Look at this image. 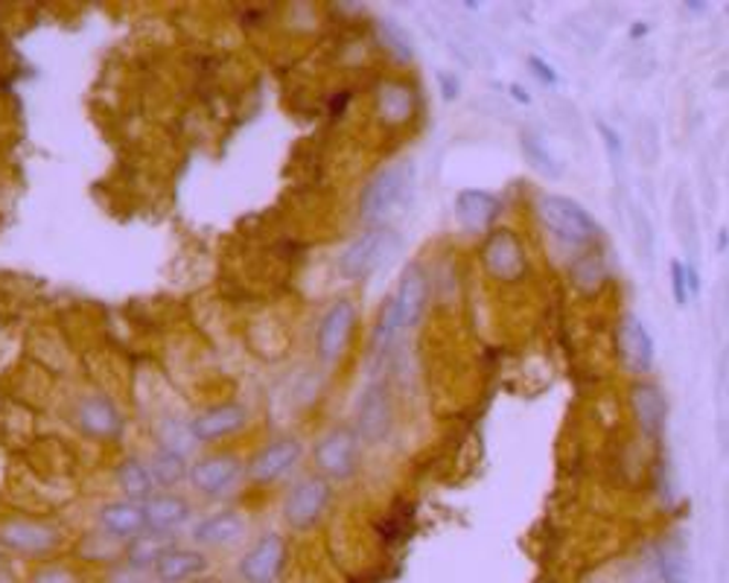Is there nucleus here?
I'll use <instances>...</instances> for the list:
<instances>
[{"instance_id":"c756f323","label":"nucleus","mask_w":729,"mask_h":583,"mask_svg":"<svg viewBox=\"0 0 729 583\" xmlns=\"http://www.w3.org/2000/svg\"><path fill=\"white\" fill-rule=\"evenodd\" d=\"M30 583H83V575L70 566H58V563H51V566L35 569Z\"/></svg>"},{"instance_id":"c85d7f7f","label":"nucleus","mask_w":729,"mask_h":583,"mask_svg":"<svg viewBox=\"0 0 729 583\" xmlns=\"http://www.w3.org/2000/svg\"><path fill=\"white\" fill-rule=\"evenodd\" d=\"M522 150H525V155H529L531 167L540 169V173L552 175V178H557L561 175V169L555 167V158L548 155L546 143L540 141V138H534V134H522Z\"/></svg>"},{"instance_id":"1a4fd4ad","label":"nucleus","mask_w":729,"mask_h":583,"mask_svg":"<svg viewBox=\"0 0 729 583\" xmlns=\"http://www.w3.org/2000/svg\"><path fill=\"white\" fill-rule=\"evenodd\" d=\"M391 426H394V400L391 392L382 383L368 385L357 403V435L364 441L380 443L389 438Z\"/></svg>"},{"instance_id":"2f4dec72","label":"nucleus","mask_w":729,"mask_h":583,"mask_svg":"<svg viewBox=\"0 0 729 583\" xmlns=\"http://www.w3.org/2000/svg\"><path fill=\"white\" fill-rule=\"evenodd\" d=\"M382 35H385V44L389 51L400 58V62H409L412 58V42H409L403 30H394V26H382Z\"/></svg>"},{"instance_id":"f03ea898","label":"nucleus","mask_w":729,"mask_h":583,"mask_svg":"<svg viewBox=\"0 0 729 583\" xmlns=\"http://www.w3.org/2000/svg\"><path fill=\"white\" fill-rule=\"evenodd\" d=\"M412 182H415V173H412L406 161L389 164V167L373 175L371 182L362 187V196H359V213H362L364 222H380V219L389 217L391 210L412 193Z\"/></svg>"},{"instance_id":"f8f14e48","label":"nucleus","mask_w":729,"mask_h":583,"mask_svg":"<svg viewBox=\"0 0 729 583\" xmlns=\"http://www.w3.org/2000/svg\"><path fill=\"white\" fill-rule=\"evenodd\" d=\"M76 426L85 438H94V441H115L123 432V415L115 403L100 394H91V397H83L79 406H76Z\"/></svg>"},{"instance_id":"4be33fe9","label":"nucleus","mask_w":729,"mask_h":583,"mask_svg":"<svg viewBox=\"0 0 729 583\" xmlns=\"http://www.w3.org/2000/svg\"><path fill=\"white\" fill-rule=\"evenodd\" d=\"M208 558L199 549H170L155 563V578L161 583H191L205 575Z\"/></svg>"},{"instance_id":"5701e85b","label":"nucleus","mask_w":729,"mask_h":583,"mask_svg":"<svg viewBox=\"0 0 729 583\" xmlns=\"http://www.w3.org/2000/svg\"><path fill=\"white\" fill-rule=\"evenodd\" d=\"M246 531V522L237 510H219L214 517H205L196 528H193V540L199 546H210V549H222L237 542Z\"/></svg>"},{"instance_id":"9b49d317","label":"nucleus","mask_w":729,"mask_h":583,"mask_svg":"<svg viewBox=\"0 0 729 583\" xmlns=\"http://www.w3.org/2000/svg\"><path fill=\"white\" fill-rule=\"evenodd\" d=\"M62 542L56 528L44 522H33V519H15V522L0 525V546L15 554H26V558H39L47 554Z\"/></svg>"},{"instance_id":"7c9ffc66","label":"nucleus","mask_w":729,"mask_h":583,"mask_svg":"<svg viewBox=\"0 0 729 583\" xmlns=\"http://www.w3.org/2000/svg\"><path fill=\"white\" fill-rule=\"evenodd\" d=\"M668 272H672L674 300H677V307H686L688 298H692V289H688V266L686 263H679V260H674Z\"/></svg>"},{"instance_id":"393cba45","label":"nucleus","mask_w":729,"mask_h":583,"mask_svg":"<svg viewBox=\"0 0 729 583\" xmlns=\"http://www.w3.org/2000/svg\"><path fill=\"white\" fill-rule=\"evenodd\" d=\"M117 484H120L126 499L138 502V505L155 496V482H152L150 466L141 459H126L117 464Z\"/></svg>"},{"instance_id":"6ab92c4d","label":"nucleus","mask_w":729,"mask_h":583,"mask_svg":"<svg viewBox=\"0 0 729 583\" xmlns=\"http://www.w3.org/2000/svg\"><path fill=\"white\" fill-rule=\"evenodd\" d=\"M97 522H100L102 531L115 540H134L146 531V517H143V505L129 499L120 502H108L102 505L100 514H97Z\"/></svg>"},{"instance_id":"ddd939ff","label":"nucleus","mask_w":729,"mask_h":583,"mask_svg":"<svg viewBox=\"0 0 729 583\" xmlns=\"http://www.w3.org/2000/svg\"><path fill=\"white\" fill-rule=\"evenodd\" d=\"M246 408L242 403H222V406L205 408L202 415H196L187 424V432L196 443H216L222 438H231L233 432H240L246 426Z\"/></svg>"},{"instance_id":"a878e982","label":"nucleus","mask_w":729,"mask_h":583,"mask_svg":"<svg viewBox=\"0 0 729 583\" xmlns=\"http://www.w3.org/2000/svg\"><path fill=\"white\" fill-rule=\"evenodd\" d=\"M175 549L173 534H157V531H143L141 537L129 540L126 549V560L132 569H155V563L164 558L166 551Z\"/></svg>"},{"instance_id":"20e7f679","label":"nucleus","mask_w":729,"mask_h":583,"mask_svg":"<svg viewBox=\"0 0 729 583\" xmlns=\"http://www.w3.org/2000/svg\"><path fill=\"white\" fill-rule=\"evenodd\" d=\"M394 249H398V233L391 231V228H368V231L359 233L357 240L350 242L348 249L341 251V275L350 277V280H364V277L373 275L382 263H389Z\"/></svg>"},{"instance_id":"cd10ccee","label":"nucleus","mask_w":729,"mask_h":583,"mask_svg":"<svg viewBox=\"0 0 729 583\" xmlns=\"http://www.w3.org/2000/svg\"><path fill=\"white\" fill-rule=\"evenodd\" d=\"M400 333V312L398 304H394V295L385 300V307L380 309V318H377V327H373V348L385 350Z\"/></svg>"},{"instance_id":"bb28decb","label":"nucleus","mask_w":729,"mask_h":583,"mask_svg":"<svg viewBox=\"0 0 729 583\" xmlns=\"http://www.w3.org/2000/svg\"><path fill=\"white\" fill-rule=\"evenodd\" d=\"M150 473L155 487H175V484H182L187 479V464H184V455L173 450H157L155 455L150 459Z\"/></svg>"},{"instance_id":"f3484780","label":"nucleus","mask_w":729,"mask_h":583,"mask_svg":"<svg viewBox=\"0 0 729 583\" xmlns=\"http://www.w3.org/2000/svg\"><path fill=\"white\" fill-rule=\"evenodd\" d=\"M502 213V201L497 193L488 190H461L456 196V219L465 231H488Z\"/></svg>"},{"instance_id":"412c9836","label":"nucleus","mask_w":729,"mask_h":583,"mask_svg":"<svg viewBox=\"0 0 729 583\" xmlns=\"http://www.w3.org/2000/svg\"><path fill=\"white\" fill-rule=\"evenodd\" d=\"M654 558L663 583H692V554L683 534H665L654 546Z\"/></svg>"},{"instance_id":"a211bd4d","label":"nucleus","mask_w":729,"mask_h":583,"mask_svg":"<svg viewBox=\"0 0 729 583\" xmlns=\"http://www.w3.org/2000/svg\"><path fill=\"white\" fill-rule=\"evenodd\" d=\"M619 350H622L624 365L633 374H648L654 367V339L648 333V327L636 316H624L619 327Z\"/></svg>"},{"instance_id":"72a5a7b5","label":"nucleus","mask_w":729,"mask_h":583,"mask_svg":"<svg viewBox=\"0 0 729 583\" xmlns=\"http://www.w3.org/2000/svg\"><path fill=\"white\" fill-rule=\"evenodd\" d=\"M191 583H219V581H216V578H196V581Z\"/></svg>"},{"instance_id":"f257e3e1","label":"nucleus","mask_w":729,"mask_h":583,"mask_svg":"<svg viewBox=\"0 0 729 583\" xmlns=\"http://www.w3.org/2000/svg\"><path fill=\"white\" fill-rule=\"evenodd\" d=\"M540 222L555 233L557 240L566 245H589L598 240V222L592 219L580 201L561 196V193H548L537 201Z\"/></svg>"},{"instance_id":"39448f33","label":"nucleus","mask_w":729,"mask_h":583,"mask_svg":"<svg viewBox=\"0 0 729 583\" xmlns=\"http://www.w3.org/2000/svg\"><path fill=\"white\" fill-rule=\"evenodd\" d=\"M330 482L322 475H307L292 484V491L283 499V519L295 531H309L322 522L324 510L330 505Z\"/></svg>"},{"instance_id":"6e6552de","label":"nucleus","mask_w":729,"mask_h":583,"mask_svg":"<svg viewBox=\"0 0 729 583\" xmlns=\"http://www.w3.org/2000/svg\"><path fill=\"white\" fill-rule=\"evenodd\" d=\"M246 473V466L237 455H228V452H214V455H205L196 464L187 470V479H191L193 491H199L202 496H225L237 487V482Z\"/></svg>"},{"instance_id":"7ed1b4c3","label":"nucleus","mask_w":729,"mask_h":583,"mask_svg":"<svg viewBox=\"0 0 729 583\" xmlns=\"http://www.w3.org/2000/svg\"><path fill=\"white\" fill-rule=\"evenodd\" d=\"M318 475L327 482H345L359 466V435L353 426L339 424L318 438L313 450Z\"/></svg>"},{"instance_id":"2eb2a0df","label":"nucleus","mask_w":729,"mask_h":583,"mask_svg":"<svg viewBox=\"0 0 729 583\" xmlns=\"http://www.w3.org/2000/svg\"><path fill=\"white\" fill-rule=\"evenodd\" d=\"M630 406H633L642 435L651 441H660L665 432V420H668V400H665L663 388L654 383H633L630 385Z\"/></svg>"},{"instance_id":"4468645a","label":"nucleus","mask_w":729,"mask_h":583,"mask_svg":"<svg viewBox=\"0 0 729 583\" xmlns=\"http://www.w3.org/2000/svg\"><path fill=\"white\" fill-rule=\"evenodd\" d=\"M301 459V443L295 438H274L249 461L246 473L254 484H272L290 473Z\"/></svg>"},{"instance_id":"b1692460","label":"nucleus","mask_w":729,"mask_h":583,"mask_svg":"<svg viewBox=\"0 0 729 583\" xmlns=\"http://www.w3.org/2000/svg\"><path fill=\"white\" fill-rule=\"evenodd\" d=\"M415 91L406 82H382L377 91V114L382 123L403 125L415 117Z\"/></svg>"},{"instance_id":"9d476101","label":"nucleus","mask_w":729,"mask_h":583,"mask_svg":"<svg viewBox=\"0 0 729 583\" xmlns=\"http://www.w3.org/2000/svg\"><path fill=\"white\" fill-rule=\"evenodd\" d=\"M286 542L281 534H263L240 560V578L246 583H274L283 572Z\"/></svg>"},{"instance_id":"473e14b6","label":"nucleus","mask_w":729,"mask_h":583,"mask_svg":"<svg viewBox=\"0 0 729 583\" xmlns=\"http://www.w3.org/2000/svg\"><path fill=\"white\" fill-rule=\"evenodd\" d=\"M531 67H534V74L543 76V79H546V82H557V76H555V74H548V67L543 65V62H540V58H531Z\"/></svg>"},{"instance_id":"aec40b11","label":"nucleus","mask_w":729,"mask_h":583,"mask_svg":"<svg viewBox=\"0 0 729 583\" xmlns=\"http://www.w3.org/2000/svg\"><path fill=\"white\" fill-rule=\"evenodd\" d=\"M191 502L175 493H155L152 499L143 502V517H146V531L173 534L191 519Z\"/></svg>"},{"instance_id":"dca6fc26","label":"nucleus","mask_w":729,"mask_h":583,"mask_svg":"<svg viewBox=\"0 0 729 583\" xmlns=\"http://www.w3.org/2000/svg\"><path fill=\"white\" fill-rule=\"evenodd\" d=\"M426 300H429V277H426V268H423L421 263H412V266L403 268L400 286L398 292H394V304H398L400 312V330H412V327L421 321Z\"/></svg>"},{"instance_id":"0eeeda50","label":"nucleus","mask_w":729,"mask_h":583,"mask_svg":"<svg viewBox=\"0 0 729 583\" xmlns=\"http://www.w3.org/2000/svg\"><path fill=\"white\" fill-rule=\"evenodd\" d=\"M353 327H357V307H353V300H333L327 312L322 316V321H318V333H315L318 359H322V362H339V359L345 356V350H348Z\"/></svg>"},{"instance_id":"423d86ee","label":"nucleus","mask_w":729,"mask_h":583,"mask_svg":"<svg viewBox=\"0 0 729 583\" xmlns=\"http://www.w3.org/2000/svg\"><path fill=\"white\" fill-rule=\"evenodd\" d=\"M481 263L493 280L514 284L529 275V254L514 231H493L481 249Z\"/></svg>"}]
</instances>
